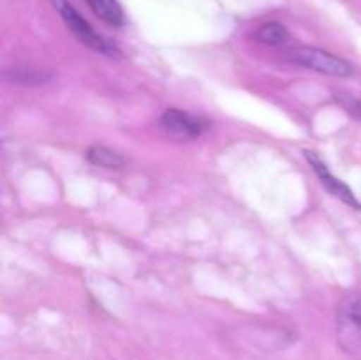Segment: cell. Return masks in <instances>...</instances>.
Returning a JSON list of instances; mask_svg holds the SVG:
<instances>
[{"label":"cell","instance_id":"cell-1","mask_svg":"<svg viewBox=\"0 0 361 360\" xmlns=\"http://www.w3.org/2000/svg\"><path fill=\"white\" fill-rule=\"evenodd\" d=\"M51 2L53 6H55V9L59 11L63 23L67 25V28L76 35L78 41L83 42L88 48L95 49V52L102 53V55L111 56V59H120V56H122V52H120L111 41H108V39L102 37L101 34H97V32L92 28V25L88 23V21L85 20L67 0H51Z\"/></svg>","mask_w":361,"mask_h":360},{"label":"cell","instance_id":"cell-2","mask_svg":"<svg viewBox=\"0 0 361 360\" xmlns=\"http://www.w3.org/2000/svg\"><path fill=\"white\" fill-rule=\"evenodd\" d=\"M288 60L295 64V66H302L305 69L316 71V73L328 74V76L348 78L355 73V67L348 60L331 55L328 52H323V49L309 48V46L288 52Z\"/></svg>","mask_w":361,"mask_h":360},{"label":"cell","instance_id":"cell-3","mask_svg":"<svg viewBox=\"0 0 361 360\" xmlns=\"http://www.w3.org/2000/svg\"><path fill=\"white\" fill-rule=\"evenodd\" d=\"M337 335L338 344L348 353L361 348V293H349L338 306Z\"/></svg>","mask_w":361,"mask_h":360},{"label":"cell","instance_id":"cell-4","mask_svg":"<svg viewBox=\"0 0 361 360\" xmlns=\"http://www.w3.org/2000/svg\"><path fill=\"white\" fill-rule=\"evenodd\" d=\"M161 126L171 136L182 138V140H194V138H200L201 134L207 133L210 124L201 116L190 115L182 109L169 108L162 113Z\"/></svg>","mask_w":361,"mask_h":360},{"label":"cell","instance_id":"cell-5","mask_svg":"<svg viewBox=\"0 0 361 360\" xmlns=\"http://www.w3.org/2000/svg\"><path fill=\"white\" fill-rule=\"evenodd\" d=\"M305 157H307V161H309V164L314 168L316 175L321 179L323 186L326 187V189L330 191L335 198H338L341 201H344V203L349 205V207L361 208V203L356 200L355 193H353V191L349 189V187L345 186L342 180H338L337 176H335L334 173L328 169V166L324 164V161L316 154V152L305 150Z\"/></svg>","mask_w":361,"mask_h":360},{"label":"cell","instance_id":"cell-6","mask_svg":"<svg viewBox=\"0 0 361 360\" xmlns=\"http://www.w3.org/2000/svg\"><path fill=\"white\" fill-rule=\"evenodd\" d=\"M289 30L282 23L277 21H268L263 23L256 32H254V39L263 44L268 46H282L289 41Z\"/></svg>","mask_w":361,"mask_h":360},{"label":"cell","instance_id":"cell-7","mask_svg":"<svg viewBox=\"0 0 361 360\" xmlns=\"http://www.w3.org/2000/svg\"><path fill=\"white\" fill-rule=\"evenodd\" d=\"M87 4L108 25H113V27L123 25V11L116 0H87Z\"/></svg>","mask_w":361,"mask_h":360},{"label":"cell","instance_id":"cell-8","mask_svg":"<svg viewBox=\"0 0 361 360\" xmlns=\"http://www.w3.org/2000/svg\"><path fill=\"white\" fill-rule=\"evenodd\" d=\"M87 159L94 166H102V168H120L126 162L118 152L108 147H90L87 150Z\"/></svg>","mask_w":361,"mask_h":360},{"label":"cell","instance_id":"cell-9","mask_svg":"<svg viewBox=\"0 0 361 360\" xmlns=\"http://www.w3.org/2000/svg\"><path fill=\"white\" fill-rule=\"evenodd\" d=\"M11 80L14 83H23V85H34V83H46L49 80V76H46L44 73H37V71H27V69H18L13 71V76Z\"/></svg>","mask_w":361,"mask_h":360},{"label":"cell","instance_id":"cell-10","mask_svg":"<svg viewBox=\"0 0 361 360\" xmlns=\"http://www.w3.org/2000/svg\"><path fill=\"white\" fill-rule=\"evenodd\" d=\"M337 101L341 102V104L344 106L353 116H356V119L361 120V101L348 94H337Z\"/></svg>","mask_w":361,"mask_h":360}]
</instances>
